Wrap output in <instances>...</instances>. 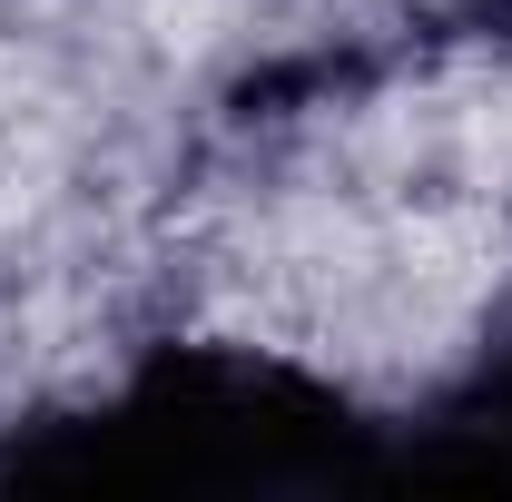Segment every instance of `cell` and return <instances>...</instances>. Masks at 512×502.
Here are the masks:
<instances>
[{
  "label": "cell",
  "mask_w": 512,
  "mask_h": 502,
  "mask_svg": "<svg viewBox=\"0 0 512 502\" xmlns=\"http://www.w3.org/2000/svg\"><path fill=\"white\" fill-rule=\"evenodd\" d=\"M30 483H345L365 424L325 384L256 355H158L60 443L10 453Z\"/></svg>",
  "instance_id": "6da1fadb"
},
{
  "label": "cell",
  "mask_w": 512,
  "mask_h": 502,
  "mask_svg": "<svg viewBox=\"0 0 512 502\" xmlns=\"http://www.w3.org/2000/svg\"><path fill=\"white\" fill-rule=\"evenodd\" d=\"M444 473H463V483H512V345L483 365L473 404H463V424H453Z\"/></svg>",
  "instance_id": "7a4b0ae2"
}]
</instances>
